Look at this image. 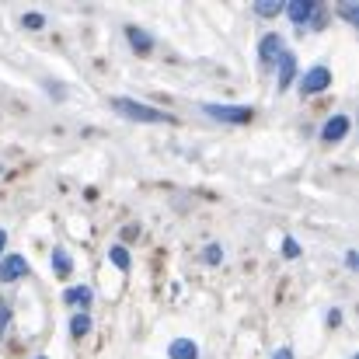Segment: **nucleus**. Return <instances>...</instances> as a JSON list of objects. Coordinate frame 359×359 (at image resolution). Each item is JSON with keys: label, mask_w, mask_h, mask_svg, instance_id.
Listing matches in <instances>:
<instances>
[{"label": "nucleus", "mask_w": 359, "mask_h": 359, "mask_svg": "<svg viewBox=\"0 0 359 359\" xmlns=\"http://www.w3.org/2000/svg\"><path fill=\"white\" fill-rule=\"evenodd\" d=\"M112 109L133 122H171V116H164L161 109L143 105V102H133V98H112Z\"/></svg>", "instance_id": "1"}, {"label": "nucleus", "mask_w": 359, "mask_h": 359, "mask_svg": "<svg viewBox=\"0 0 359 359\" xmlns=\"http://www.w3.org/2000/svg\"><path fill=\"white\" fill-rule=\"evenodd\" d=\"M206 116H213L217 122H251V109L248 105H203Z\"/></svg>", "instance_id": "2"}, {"label": "nucleus", "mask_w": 359, "mask_h": 359, "mask_svg": "<svg viewBox=\"0 0 359 359\" xmlns=\"http://www.w3.org/2000/svg\"><path fill=\"white\" fill-rule=\"evenodd\" d=\"M325 88H332V74H328V67H314V70H307L304 81H300V91H304V95H321Z\"/></svg>", "instance_id": "3"}, {"label": "nucleus", "mask_w": 359, "mask_h": 359, "mask_svg": "<svg viewBox=\"0 0 359 359\" xmlns=\"http://www.w3.org/2000/svg\"><path fill=\"white\" fill-rule=\"evenodd\" d=\"M283 11L290 14V21H293L297 28H304V25H311V21H314V11H318V4H314V0H290Z\"/></svg>", "instance_id": "4"}, {"label": "nucleus", "mask_w": 359, "mask_h": 359, "mask_svg": "<svg viewBox=\"0 0 359 359\" xmlns=\"http://www.w3.org/2000/svg\"><path fill=\"white\" fill-rule=\"evenodd\" d=\"M25 272H28L25 255H4V262H0V283H14V279H21Z\"/></svg>", "instance_id": "5"}, {"label": "nucleus", "mask_w": 359, "mask_h": 359, "mask_svg": "<svg viewBox=\"0 0 359 359\" xmlns=\"http://www.w3.org/2000/svg\"><path fill=\"white\" fill-rule=\"evenodd\" d=\"M346 133H349V116H332V119L325 122V129H321V136H325L328 143L346 140Z\"/></svg>", "instance_id": "6"}, {"label": "nucleus", "mask_w": 359, "mask_h": 359, "mask_svg": "<svg viewBox=\"0 0 359 359\" xmlns=\"http://www.w3.org/2000/svg\"><path fill=\"white\" fill-rule=\"evenodd\" d=\"M258 56H262L265 63H276V60L283 56V39H279V35H265L262 46H258Z\"/></svg>", "instance_id": "7"}, {"label": "nucleus", "mask_w": 359, "mask_h": 359, "mask_svg": "<svg viewBox=\"0 0 359 359\" xmlns=\"http://www.w3.org/2000/svg\"><path fill=\"white\" fill-rule=\"evenodd\" d=\"M276 63H279V91H283V88H290V84H293V74H297V56H293V53H283Z\"/></svg>", "instance_id": "8"}, {"label": "nucleus", "mask_w": 359, "mask_h": 359, "mask_svg": "<svg viewBox=\"0 0 359 359\" xmlns=\"http://www.w3.org/2000/svg\"><path fill=\"white\" fill-rule=\"evenodd\" d=\"M126 39H129V46H133L136 53H150V49H154V39H150L143 28H136V25L126 28Z\"/></svg>", "instance_id": "9"}, {"label": "nucleus", "mask_w": 359, "mask_h": 359, "mask_svg": "<svg viewBox=\"0 0 359 359\" xmlns=\"http://www.w3.org/2000/svg\"><path fill=\"white\" fill-rule=\"evenodd\" d=\"M171 359H199V349L192 339H175L171 342Z\"/></svg>", "instance_id": "10"}, {"label": "nucleus", "mask_w": 359, "mask_h": 359, "mask_svg": "<svg viewBox=\"0 0 359 359\" xmlns=\"http://www.w3.org/2000/svg\"><path fill=\"white\" fill-rule=\"evenodd\" d=\"M283 7L286 4H279V0H258L255 4V14L258 18H276V14H283Z\"/></svg>", "instance_id": "11"}, {"label": "nucleus", "mask_w": 359, "mask_h": 359, "mask_svg": "<svg viewBox=\"0 0 359 359\" xmlns=\"http://www.w3.org/2000/svg\"><path fill=\"white\" fill-rule=\"evenodd\" d=\"M53 269H56L60 279H67L70 276V255L67 251H53Z\"/></svg>", "instance_id": "12"}, {"label": "nucleus", "mask_w": 359, "mask_h": 359, "mask_svg": "<svg viewBox=\"0 0 359 359\" xmlns=\"http://www.w3.org/2000/svg\"><path fill=\"white\" fill-rule=\"evenodd\" d=\"M63 300H67V304H91V290H88V286H74V290L63 293Z\"/></svg>", "instance_id": "13"}, {"label": "nucleus", "mask_w": 359, "mask_h": 359, "mask_svg": "<svg viewBox=\"0 0 359 359\" xmlns=\"http://www.w3.org/2000/svg\"><path fill=\"white\" fill-rule=\"evenodd\" d=\"M70 332L81 339V335H88L91 332V318L88 314H74V321H70Z\"/></svg>", "instance_id": "14"}, {"label": "nucleus", "mask_w": 359, "mask_h": 359, "mask_svg": "<svg viewBox=\"0 0 359 359\" xmlns=\"http://www.w3.org/2000/svg\"><path fill=\"white\" fill-rule=\"evenodd\" d=\"M109 258H112V265H116V269H122V272L129 269V251H126L122 244H116V248L109 251Z\"/></svg>", "instance_id": "15"}, {"label": "nucleus", "mask_w": 359, "mask_h": 359, "mask_svg": "<svg viewBox=\"0 0 359 359\" xmlns=\"http://www.w3.org/2000/svg\"><path fill=\"white\" fill-rule=\"evenodd\" d=\"M203 255H206V262H210V265H217V262H224V248H220V244H210V248H206Z\"/></svg>", "instance_id": "16"}, {"label": "nucleus", "mask_w": 359, "mask_h": 359, "mask_svg": "<svg viewBox=\"0 0 359 359\" xmlns=\"http://www.w3.org/2000/svg\"><path fill=\"white\" fill-rule=\"evenodd\" d=\"M283 251H286V258H300V244H297L293 238L283 241Z\"/></svg>", "instance_id": "17"}, {"label": "nucleus", "mask_w": 359, "mask_h": 359, "mask_svg": "<svg viewBox=\"0 0 359 359\" xmlns=\"http://www.w3.org/2000/svg\"><path fill=\"white\" fill-rule=\"evenodd\" d=\"M42 25H46L42 14H25V28H42Z\"/></svg>", "instance_id": "18"}, {"label": "nucleus", "mask_w": 359, "mask_h": 359, "mask_svg": "<svg viewBox=\"0 0 359 359\" xmlns=\"http://www.w3.org/2000/svg\"><path fill=\"white\" fill-rule=\"evenodd\" d=\"M342 18H346V21H356V4H346V7H342Z\"/></svg>", "instance_id": "19"}, {"label": "nucleus", "mask_w": 359, "mask_h": 359, "mask_svg": "<svg viewBox=\"0 0 359 359\" xmlns=\"http://www.w3.org/2000/svg\"><path fill=\"white\" fill-rule=\"evenodd\" d=\"M7 328V304H0V332Z\"/></svg>", "instance_id": "20"}, {"label": "nucleus", "mask_w": 359, "mask_h": 359, "mask_svg": "<svg viewBox=\"0 0 359 359\" xmlns=\"http://www.w3.org/2000/svg\"><path fill=\"white\" fill-rule=\"evenodd\" d=\"M272 359H293V349H286V346H283V349H279Z\"/></svg>", "instance_id": "21"}, {"label": "nucleus", "mask_w": 359, "mask_h": 359, "mask_svg": "<svg viewBox=\"0 0 359 359\" xmlns=\"http://www.w3.org/2000/svg\"><path fill=\"white\" fill-rule=\"evenodd\" d=\"M346 265H349V269H356V265H359V258H356V251H349V255H346Z\"/></svg>", "instance_id": "22"}, {"label": "nucleus", "mask_w": 359, "mask_h": 359, "mask_svg": "<svg viewBox=\"0 0 359 359\" xmlns=\"http://www.w3.org/2000/svg\"><path fill=\"white\" fill-rule=\"evenodd\" d=\"M4 244H7V231H0V255H4Z\"/></svg>", "instance_id": "23"}, {"label": "nucleus", "mask_w": 359, "mask_h": 359, "mask_svg": "<svg viewBox=\"0 0 359 359\" xmlns=\"http://www.w3.org/2000/svg\"><path fill=\"white\" fill-rule=\"evenodd\" d=\"M39 359H46V356H39Z\"/></svg>", "instance_id": "24"}]
</instances>
